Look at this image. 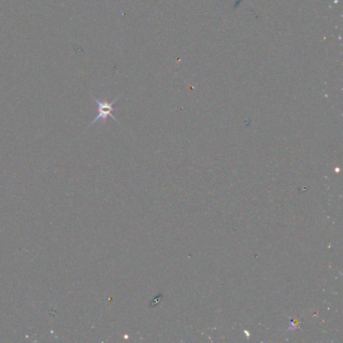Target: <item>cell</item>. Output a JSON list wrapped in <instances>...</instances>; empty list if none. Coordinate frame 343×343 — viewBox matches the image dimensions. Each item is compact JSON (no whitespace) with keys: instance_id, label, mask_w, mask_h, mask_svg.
<instances>
[{"instance_id":"cell-1","label":"cell","mask_w":343,"mask_h":343,"mask_svg":"<svg viewBox=\"0 0 343 343\" xmlns=\"http://www.w3.org/2000/svg\"><path fill=\"white\" fill-rule=\"evenodd\" d=\"M94 100L96 101L97 103V107H98V114L96 116V118L93 120V122L90 124V126H92L93 124H95L97 121L99 120H106L108 117H111L112 119H114L116 122H117V119L114 117L113 115V112L116 110L114 108V103L118 100V98H116L114 101L112 102H107V101H104V102H101L99 100H97L96 98H94Z\"/></svg>"},{"instance_id":"cell-2","label":"cell","mask_w":343,"mask_h":343,"mask_svg":"<svg viewBox=\"0 0 343 343\" xmlns=\"http://www.w3.org/2000/svg\"><path fill=\"white\" fill-rule=\"evenodd\" d=\"M241 2H242V0H237V2H236V5H235V7H237V6H238V5H239V4L241 3Z\"/></svg>"}]
</instances>
